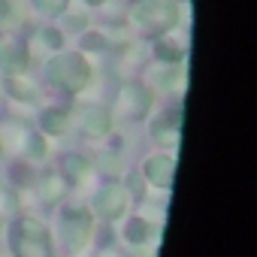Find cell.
Listing matches in <instances>:
<instances>
[{
  "instance_id": "11",
  "label": "cell",
  "mask_w": 257,
  "mask_h": 257,
  "mask_svg": "<svg viewBox=\"0 0 257 257\" xmlns=\"http://www.w3.org/2000/svg\"><path fill=\"white\" fill-rule=\"evenodd\" d=\"M155 134H158V140H167V143H176V137H179V112H173L170 118H164V121H158V124H155Z\"/></svg>"
},
{
  "instance_id": "7",
  "label": "cell",
  "mask_w": 257,
  "mask_h": 257,
  "mask_svg": "<svg viewBox=\"0 0 257 257\" xmlns=\"http://www.w3.org/2000/svg\"><path fill=\"white\" fill-rule=\"evenodd\" d=\"M25 64H28V49L22 40H13V37L0 40V67L13 76V73H22Z\"/></svg>"
},
{
  "instance_id": "15",
  "label": "cell",
  "mask_w": 257,
  "mask_h": 257,
  "mask_svg": "<svg viewBox=\"0 0 257 257\" xmlns=\"http://www.w3.org/2000/svg\"><path fill=\"white\" fill-rule=\"evenodd\" d=\"M34 7L43 10V13H49V16H58V13L67 10V0H34Z\"/></svg>"
},
{
  "instance_id": "10",
  "label": "cell",
  "mask_w": 257,
  "mask_h": 257,
  "mask_svg": "<svg viewBox=\"0 0 257 257\" xmlns=\"http://www.w3.org/2000/svg\"><path fill=\"white\" fill-rule=\"evenodd\" d=\"M64 124H67V112H61V109H49L40 118V127H43L46 134H61Z\"/></svg>"
},
{
  "instance_id": "19",
  "label": "cell",
  "mask_w": 257,
  "mask_h": 257,
  "mask_svg": "<svg viewBox=\"0 0 257 257\" xmlns=\"http://www.w3.org/2000/svg\"><path fill=\"white\" fill-rule=\"evenodd\" d=\"M82 46L85 49H103V37L100 34H85L82 37Z\"/></svg>"
},
{
  "instance_id": "21",
  "label": "cell",
  "mask_w": 257,
  "mask_h": 257,
  "mask_svg": "<svg viewBox=\"0 0 257 257\" xmlns=\"http://www.w3.org/2000/svg\"><path fill=\"white\" fill-rule=\"evenodd\" d=\"M43 40H46L49 46H61V34H58V31H52V28H46V31H43Z\"/></svg>"
},
{
  "instance_id": "12",
  "label": "cell",
  "mask_w": 257,
  "mask_h": 257,
  "mask_svg": "<svg viewBox=\"0 0 257 257\" xmlns=\"http://www.w3.org/2000/svg\"><path fill=\"white\" fill-rule=\"evenodd\" d=\"M85 173H88V161H85V158H79V155L64 158V176H67L70 182H79Z\"/></svg>"
},
{
  "instance_id": "23",
  "label": "cell",
  "mask_w": 257,
  "mask_h": 257,
  "mask_svg": "<svg viewBox=\"0 0 257 257\" xmlns=\"http://www.w3.org/2000/svg\"><path fill=\"white\" fill-rule=\"evenodd\" d=\"M88 4H94V7H97V4H103V0H88Z\"/></svg>"
},
{
  "instance_id": "4",
  "label": "cell",
  "mask_w": 257,
  "mask_h": 257,
  "mask_svg": "<svg viewBox=\"0 0 257 257\" xmlns=\"http://www.w3.org/2000/svg\"><path fill=\"white\" fill-rule=\"evenodd\" d=\"M61 230H64V242L67 248H82L91 236V215L85 209H67L61 215Z\"/></svg>"
},
{
  "instance_id": "20",
  "label": "cell",
  "mask_w": 257,
  "mask_h": 257,
  "mask_svg": "<svg viewBox=\"0 0 257 257\" xmlns=\"http://www.w3.org/2000/svg\"><path fill=\"white\" fill-rule=\"evenodd\" d=\"M13 16H16L13 4H10V0H0V25H7V22H10Z\"/></svg>"
},
{
  "instance_id": "2",
  "label": "cell",
  "mask_w": 257,
  "mask_h": 257,
  "mask_svg": "<svg viewBox=\"0 0 257 257\" xmlns=\"http://www.w3.org/2000/svg\"><path fill=\"white\" fill-rule=\"evenodd\" d=\"M88 76H91V70H88V64L82 61V55H76V52H70V55H64V58H55V61L49 64V79H52L58 88H64V91H79V88H85Z\"/></svg>"
},
{
  "instance_id": "6",
  "label": "cell",
  "mask_w": 257,
  "mask_h": 257,
  "mask_svg": "<svg viewBox=\"0 0 257 257\" xmlns=\"http://www.w3.org/2000/svg\"><path fill=\"white\" fill-rule=\"evenodd\" d=\"M124 206H127V191L121 188V185H106L100 194H97V200H94V209L103 215V218H109V221H115L121 212H124Z\"/></svg>"
},
{
  "instance_id": "5",
  "label": "cell",
  "mask_w": 257,
  "mask_h": 257,
  "mask_svg": "<svg viewBox=\"0 0 257 257\" xmlns=\"http://www.w3.org/2000/svg\"><path fill=\"white\" fill-rule=\"evenodd\" d=\"M149 106H152V94H149L143 85H127V88L121 91L118 103H115V109H118L121 115H127V118H143V115L149 112Z\"/></svg>"
},
{
  "instance_id": "1",
  "label": "cell",
  "mask_w": 257,
  "mask_h": 257,
  "mask_svg": "<svg viewBox=\"0 0 257 257\" xmlns=\"http://www.w3.org/2000/svg\"><path fill=\"white\" fill-rule=\"evenodd\" d=\"M13 251L16 257H52V242L46 227L34 218H22L13 230Z\"/></svg>"
},
{
  "instance_id": "9",
  "label": "cell",
  "mask_w": 257,
  "mask_h": 257,
  "mask_svg": "<svg viewBox=\"0 0 257 257\" xmlns=\"http://www.w3.org/2000/svg\"><path fill=\"white\" fill-rule=\"evenodd\" d=\"M82 124H85V131H88L91 137H106V131H109V112L91 106V109H85Z\"/></svg>"
},
{
  "instance_id": "18",
  "label": "cell",
  "mask_w": 257,
  "mask_h": 257,
  "mask_svg": "<svg viewBox=\"0 0 257 257\" xmlns=\"http://www.w3.org/2000/svg\"><path fill=\"white\" fill-rule=\"evenodd\" d=\"M43 155H46V143L40 134H34L31 137V158H43Z\"/></svg>"
},
{
  "instance_id": "13",
  "label": "cell",
  "mask_w": 257,
  "mask_h": 257,
  "mask_svg": "<svg viewBox=\"0 0 257 257\" xmlns=\"http://www.w3.org/2000/svg\"><path fill=\"white\" fill-rule=\"evenodd\" d=\"M155 52H158V58H161L164 64H179V61H182V49H179L173 40H161V43L155 46Z\"/></svg>"
},
{
  "instance_id": "22",
  "label": "cell",
  "mask_w": 257,
  "mask_h": 257,
  "mask_svg": "<svg viewBox=\"0 0 257 257\" xmlns=\"http://www.w3.org/2000/svg\"><path fill=\"white\" fill-rule=\"evenodd\" d=\"M100 257H121V254H118V251H103Z\"/></svg>"
},
{
  "instance_id": "17",
  "label": "cell",
  "mask_w": 257,
  "mask_h": 257,
  "mask_svg": "<svg viewBox=\"0 0 257 257\" xmlns=\"http://www.w3.org/2000/svg\"><path fill=\"white\" fill-rule=\"evenodd\" d=\"M61 188H64V185H61V179H55V176H52V179H46V185H43V191H46L43 197H46V200H55V197L61 194Z\"/></svg>"
},
{
  "instance_id": "16",
  "label": "cell",
  "mask_w": 257,
  "mask_h": 257,
  "mask_svg": "<svg viewBox=\"0 0 257 257\" xmlns=\"http://www.w3.org/2000/svg\"><path fill=\"white\" fill-rule=\"evenodd\" d=\"M10 94L19 97V100H34V91H28V85L25 82H16V79H10Z\"/></svg>"
},
{
  "instance_id": "14",
  "label": "cell",
  "mask_w": 257,
  "mask_h": 257,
  "mask_svg": "<svg viewBox=\"0 0 257 257\" xmlns=\"http://www.w3.org/2000/svg\"><path fill=\"white\" fill-rule=\"evenodd\" d=\"M124 236H127V242H134V245H143V242L149 239V224L137 218V221H131V224H127V233H124Z\"/></svg>"
},
{
  "instance_id": "3",
  "label": "cell",
  "mask_w": 257,
  "mask_h": 257,
  "mask_svg": "<svg viewBox=\"0 0 257 257\" xmlns=\"http://www.w3.org/2000/svg\"><path fill=\"white\" fill-rule=\"evenodd\" d=\"M134 16L149 31H167V28L176 25L179 10H176V4H170V0H140L134 7Z\"/></svg>"
},
{
  "instance_id": "8",
  "label": "cell",
  "mask_w": 257,
  "mask_h": 257,
  "mask_svg": "<svg viewBox=\"0 0 257 257\" xmlns=\"http://www.w3.org/2000/svg\"><path fill=\"white\" fill-rule=\"evenodd\" d=\"M173 173H176V164H173L170 158H164V155L146 161V176H149V182L158 185V188H170V185H173Z\"/></svg>"
}]
</instances>
